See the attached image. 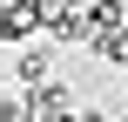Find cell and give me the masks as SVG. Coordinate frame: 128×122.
Masks as SVG:
<instances>
[{
	"instance_id": "obj_2",
	"label": "cell",
	"mask_w": 128,
	"mask_h": 122,
	"mask_svg": "<svg viewBox=\"0 0 128 122\" xmlns=\"http://www.w3.org/2000/svg\"><path fill=\"white\" fill-rule=\"evenodd\" d=\"M20 102H27V122H40V115H68V109H74V88L47 75V82H34V88H20Z\"/></svg>"
},
{
	"instance_id": "obj_1",
	"label": "cell",
	"mask_w": 128,
	"mask_h": 122,
	"mask_svg": "<svg viewBox=\"0 0 128 122\" xmlns=\"http://www.w3.org/2000/svg\"><path fill=\"white\" fill-rule=\"evenodd\" d=\"M0 34H7L14 48H27L34 34H47V14H40V0H7V7H0Z\"/></svg>"
},
{
	"instance_id": "obj_6",
	"label": "cell",
	"mask_w": 128,
	"mask_h": 122,
	"mask_svg": "<svg viewBox=\"0 0 128 122\" xmlns=\"http://www.w3.org/2000/svg\"><path fill=\"white\" fill-rule=\"evenodd\" d=\"M40 122H81V115H74V109H68V115H40Z\"/></svg>"
},
{
	"instance_id": "obj_3",
	"label": "cell",
	"mask_w": 128,
	"mask_h": 122,
	"mask_svg": "<svg viewBox=\"0 0 128 122\" xmlns=\"http://www.w3.org/2000/svg\"><path fill=\"white\" fill-rule=\"evenodd\" d=\"M47 48H54V41H47ZM47 48H34V41H27V48H14V82H20V88H34V82H47V75H54V54H47Z\"/></svg>"
},
{
	"instance_id": "obj_5",
	"label": "cell",
	"mask_w": 128,
	"mask_h": 122,
	"mask_svg": "<svg viewBox=\"0 0 128 122\" xmlns=\"http://www.w3.org/2000/svg\"><path fill=\"white\" fill-rule=\"evenodd\" d=\"M81 122H108V115H101V109H81Z\"/></svg>"
},
{
	"instance_id": "obj_4",
	"label": "cell",
	"mask_w": 128,
	"mask_h": 122,
	"mask_svg": "<svg viewBox=\"0 0 128 122\" xmlns=\"http://www.w3.org/2000/svg\"><path fill=\"white\" fill-rule=\"evenodd\" d=\"M88 20H94V34L101 27H128V0H88Z\"/></svg>"
}]
</instances>
